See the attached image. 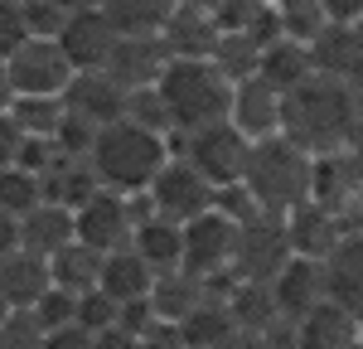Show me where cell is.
Returning a JSON list of instances; mask_svg holds the SVG:
<instances>
[{"instance_id":"1","label":"cell","mask_w":363,"mask_h":349,"mask_svg":"<svg viewBox=\"0 0 363 349\" xmlns=\"http://www.w3.org/2000/svg\"><path fill=\"white\" fill-rule=\"evenodd\" d=\"M359 131H363V116H359L354 83L330 78V73H310L301 87L286 92V107H281V136L296 141L301 150H310V155L349 150Z\"/></svg>"},{"instance_id":"2","label":"cell","mask_w":363,"mask_h":349,"mask_svg":"<svg viewBox=\"0 0 363 349\" xmlns=\"http://www.w3.org/2000/svg\"><path fill=\"white\" fill-rule=\"evenodd\" d=\"M174 155L169 150L165 131H150V126H136V121H112L97 131L92 141V170L102 179V189H116V194H145L150 179L165 170V160Z\"/></svg>"},{"instance_id":"3","label":"cell","mask_w":363,"mask_h":349,"mask_svg":"<svg viewBox=\"0 0 363 349\" xmlns=\"http://www.w3.org/2000/svg\"><path fill=\"white\" fill-rule=\"evenodd\" d=\"M160 102L169 112V136H189L199 126L228 121V102H233V83L208 63V58H169L160 73Z\"/></svg>"},{"instance_id":"4","label":"cell","mask_w":363,"mask_h":349,"mask_svg":"<svg viewBox=\"0 0 363 349\" xmlns=\"http://www.w3.org/2000/svg\"><path fill=\"white\" fill-rule=\"evenodd\" d=\"M310 165H315L310 150H301V145L286 141V136H272V141L252 145L242 184L252 189V199H257L262 214H281L286 218L296 204L310 199Z\"/></svg>"},{"instance_id":"5","label":"cell","mask_w":363,"mask_h":349,"mask_svg":"<svg viewBox=\"0 0 363 349\" xmlns=\"http://www.w3.org/2000/svg\"><path fill=\"white\" fill-rule=\"evenodd\" d=\"M169 150L184 155L213 189L223 184H238L247 174V160H252V141L233 126V121H213V126H199L189 136H169Z\"/></svg>"},{"instance_id":"6","label":"cell","mask_w":363,"mask_h":349,"mask_svg":"<svg viewBox=\"0 0 363 349\" xmlns=\"http://www.w3.org/2000/svg\"><path fill=\"white\" fill-rule=\"evenodd\" d=\"M296 257L286 218L281 214H257L247 223H238V248H233V282H277V272Z\"/></svg>"},{"instance_id":"7","label":"cell","mask_w":363,"mask_h":349,"mask_svg":"<svg viewBox=\"0 0 363 349\" xmlns=\"http://www.w3.org/2000/svg\"><path fill=\"white\" fill-rule=\"evenodd\" d=\"M5 73H10L15 97H63V87L73 83L78 68L68 63L58 39H34L29 34L25 44L5 58Z\"/></svg>"},{"instance_id":"8","label":"cell","mask_w":363,"mask_h":349,"mask_svg":"<svg viewBox=\"0 0 363 349\" xmlns=\"http://www.w3.org/2000/svg\"><path fill=\"white\" fill-rule=\"evenodd\" d=\"M233 248H238V223L218 209L184 223V272H194L203 282L233 277Z\"/></svg>"},{"instance_id":"9","label":"cell","mask_w":363,"mask_h":349,"mask_svg":"<svg viewBox=\"0 0 363 349\" xmlns=\"http://www.w3.org/2000/svg\"><path fill=\"white\" fill-rule=\"evenodd\" d=\"M145 194H150V204H155L160 218H169V223H189V218H199V214L213 209V194H218V189H213L184 155H169L165 170L150 179Z\"/></svg>"},{"instance_id":"10","label":"cell","mask_w":363,"mask_h":349,"mask_svg":"<svg viewBox=\"0 0 363 349\" xmlns=\"http://www.w3.org/2000/svg\"><path fill=\"white\" fill-rule=\"evenodd\" d=\"M73 228L78 243L97 248V253H116V248H131V233H136V214H131V194H116V189H97L83 209H73Z\"/></svg>"},{"instance_id":"11","label":"cell","mask_w":363,"mask_h":349,"mask_svg":"<svg viewBox=\"0 0 363 349\" xmlns=\"http://www.w3.org/2000/svg\"><path fill=\"white\" fill-rule=\"evenodd\" d=\"M281 107H286V97H281L277 87L262 78V73H252V78H242V83H233L228 121H233V126H238V131L257 145V141L281 136Z\"/></svg>"},{"instance_id":"12","label":"cell","mask_w":363,"mask_h":349,"mask_svg":"<svg viewBox=\"0 0 363 349\" xmlns=\"http://www.w3.org/2000/svg\"><path fill=\"white\" fill-rule=\"evenodd\" d=\"M63 107L73 116H83L92 126H112L126 116V87L116 83L107 68H78L73 83L63 87Z\"/></svg>"},{"instance_id":"13","label":"cell","mask_w":363,"mask_h":349,"mask_svg":"<svg viewBox=\"0 0 363 349\" xmlns=\"http://www.w3.org/2000/svg\"><path fill=\"white\" fill-rule=\"evenodd\" d=\"M272 301H277L281 320L301 325V320H306L315 306H325V301H330V287H325V262H315V257H291V262L277 272V282H272Z\"/></svg>"},{"instance_id":"14","label":"cell","mask_w":363,"mask_h":349,"mask_svg":"<svg viewBox=\"0 0 363 349\" xmlns=\"http://www.w3.org/2000/svg\"><path fill=\"white\" fill-rule=\"evenodd\" d=\"M286 238H291V253H296V257L325 262L339 243L349 238V223H344V214L306 199V204H296V209L286 214Z\"/></svg>"},{"instance_id":"15","label":"cell","mask_w":363,"mask_h":349,"mask_svg":"<svg viewBox=\"0 0 363 349\" xmlns=\"http://www.w3.org/2000/svg\"><path fill=\"white\" fill-rule=\"evenodd\" d=\"M102 68H107L126 92H136V87H155V83H160V73L169 68V49H165L160 34H131V39H116V44H112V54H107Z\"/></svg>"},{"instance_id":"16","label":"cell","mask_w":363,"mask_h":349,"mask_svg":"<svg viewBox=\"0 0 363 349\" xmlns=\"http://www.w3.org/2000/svg\"><path fill=\"white\" fill-rule=\"evenodd\" d=\"M116 39L121 34L112 29V20L102 10H78V15H68L63 29H58V44H63V54H68L73 68H102Z\"/></svg>"},{"instance_id":"17","label":"cell","mask_w":363,"mask_h":349,"mask_svg":"<svg viewBox=\"0 0 363 349\" xmlns=\"http://www.w3.org/2000/svg\"><path fill=\"white\" fill-rule=\"evenodd\" d=\"M54 287V267L49 257L29 253V248H15L10 257H0V301L10 311H34L39 296Z\"/></svg>"},{"instance_id":"18","label":"cell","mask_w":363,"mask_h":349,"mask_svg":"<svg viewBox=\"0 0 363 349\" xmlns=\"http://www.w3.org/2000/svg\"><path fill=\"white\" fill-rule=\"evenodd\" d=\"M325 287H330V301L363 325V233H349L325 257Z\"/></svg>"},{"instance_id":"19","label":"cell","mask_w":363,"mask_h":349,"mask_svg":"<svg viewBox=\"0 0 363 349\" xmlns=\"http://www.w3.org/2000/svg\"><path fill=\"white\" fill-rule=\"evenodd\" d=\"M218 34H223V25L213 20V10H194V5H174L160 29L169 58H208Z\"/></svg>"},{"instance_id":"20","label":"cell","mask_w":363,"mask_h":349,"mask_svg":"<svg viewBox=\"0 0 363 349\" xmlns=\"http://www.w3.org/2000/svg\"><path fill=\"white\" fill-rule=\"evenodd\" d=\"M296 349H363V325L344 306L325 301L296 325Z\"/></svg>"},{"instance_id":"21","label":"cell","mask_w":363,"mask_h":349,"mask_svg":"<svg viewBox=\"0 0 363 349\" xmlns=\"http://www.w3.org/2000/svg\"><path fill=\"white\" fill-rule=\"evenodd\" d=\"M39 189H44V199H49V204L83 209V204L102 189V179H97V170H92L87 155H63V150H58V160L39 174Z\"/></svg>"},{"instance_id":"22","label":"cell","mask_w":363,"mask_h":349,"mask_svg":"<svg viewBox=\"0 0 363 349\" xmlns=\"http://www.w3.org/2000/svg\"><path fill=\"white\" fill-rule=\"evenodd\" d=\"M310 63H315V73H330V78L354 83V73L363 68L359 29H354V25H335V20H330V25L310 39Z\"/></svg>"},{"instance_id":"23","label":"cell","mask_w":363,"mask_h":349,"mask_svg":"<svg viewBox=\"0 0 363 349\" xmlns=\"http://www.w3.org/2000/svg\"><path fill=\"white\" fill-rule=\"evenodd\" d=\"M73 238H78V228H73V209H63V204L44 199V204H34L25 218H20V248L39 253V257L63 253Z\"/></svg>"},{"instance_id":"24","label":"cell","mask_w":363,"mask_h":349,"mask_svg":"<svg viewBox=\"0 0 363 349\" xmlns=\"http://www.w3.org/2000/svg\"><path fill=\"white\" fill-rule=\"evenodd\" d=\"M97 287L112 296L116 306H126V301H145L150 287H155V272H150V262L140 257L136 248H116L102 257V277H97Z\"/></svg>"},{"instance_id":"25","label":"cell","mask_w":363,"mask_h":349,"mask_svg":"<svg viewBox=\"0 0 363 349\" xmlns=\"http://www.w3.org/2000/svg\"><path fill=\"white\" fill-rule=\"evenodd\" d=\"M203 296H208V282L194 277V272H184V267H174V272H160L155 277V287H150V311L160 320H189L203 306Z\"/></svg>"},{"instance_id":"26","label":"cell","mask_w":363,"mask_h":349,"mask_svg":"<svg viewBox=\"0 0 363 349\" xmlns=\"http://www.w3.org/2000/svg\"><path fill=\"white\" fill-rule=\"evenodd\" d=\"M257 73L267 78V83L277 87L281 97L291 92V87H301L315 73V63H310V44H301V39H272L267 49H262V63H257Z\"/></svg>"},{"instance_id":"27","label":"cell","mask_w":363,"mask_h":349,"mask_svg":"<svg viewBox=\"0 0 363 349\" xmlns=\"http://www.w3.org/2000/svg\"><path fill=\"white\" fill-rule=\"evenodd\" d=\"M131 248L150 262L155 277H160V272H174V267H184V223H169V218L155 214V218H145V223L131 233Z\"/></svg>"},{"instance_id":"28","label":"cell","mask_w":363,"mask_h":349,"mask_svg":"<svg viewBox=\"0 0 363 349\" xmlns=\"http://www.w3.org/2000/svg\"><path fill=\"white\" fill-rule=\"evenodd\" d=\"M179 335H184V349H223L228 340L238 335V320L228 311V296L208 291L194 316L179 320Z\"/></svg>"},{"instance_id":"29","label":"cell","mask_w":363,"mask_h":349,"mask_svg":"<svg viewBox=\"0 0 363 349\" xmlns=\"http://www.w3.org/2000/svg\"><path fill=\"white\" fill-rule=\"evenodd\" d=\"M228 311L238 320V330H247V335H262V330H272L281 320L267 282H233L228 287Z\"/></svg>"},{"instance_id":"30","label":"cell","mask_w":363,"mask_h":349,"mask_svg":"<svg viewBox=\"0 0 363 349\" xmlns=\"http://www.w3.org/2000/svg\"><path fill=\"white\" fill-rule=\"evenodd\" d=\"M102 257H107V253H97V248H87V243L73 238L63 253L49 257V267H54V287L73 291V296L92 291V287H97V277H102Z\"/></svg>"},{"instance_id":"31","label":"cell","mask_w":363,"mask_h":349,"mask_svg":"<svg viewBox=\"0 0 363 349\" xmlns=\"http://www.w3.org/2000/svg\"><path fill=\"white\" fill-rule=\"evenodd\" d=\"M174 10V0H102V15L112 20V29L121 39L131 34H160Z\"/></svg>"},{"instance_id":"32","label":"cell","mask_w":363,"mask_h":349,"mask_svg":"<svg viewBox=\"0 0 363 349\" xmlns=\"http://www.w3.org/2000/svg\"><path fill=\"white\" fill-rule=\"evenodd\" d=\"M208 63L223 73L228 83H242V78L257 73V63H262V39L247 34V29H223L218 44H213V54H208Z\"/></svg>"},{"instance_id":"33","label":"cell","mask_w":363,"mask_h":349,"mask_svg":"<svg viewBox=\"0 0 363 349\" xmlns=\"http://www.w3.org/2000/svg\"><path fill=\"white\" fill-rule=\"evenodd\" d=\"M5 112L25 136H54L68 107H63V97H10Z\"/></svg>"},{"instance_id":"34","label":"cell","mask_w":363,"mask_h":349,"mask_svg":"<svg viewBox=\"0 0 363 349\" xmlns=\"http://www.w3.org/2000/svg\"><path fill=\"white\" fill-rule=\"evenodd\" d=\"M272 10L281 15V34L286 39H301V44H310L320 29L330 25L320 0H272Z\"/></svg>"},{"instance_id":"35","label":"cell","mask_w":363,"mask_h":349,"mask_svg":"<svg viewBox=\"0 0 363 349\" xmlns=\"http://www.w3.org/2000/svg\"><path fill=\"white\" fill-rule=\"evenodd\" d=\"M34 204H44V189H39V174L20 170V165H10V170H0V209L10 214V218H25Z\"/></svg>"},{"instance_id":"36","label":"cell","mask_w":363,"mask_h":349,"mask_svg":"<svg viewBox=\"0 0 363 349\" xmlns=\"http://www.w3.org/2000/svg\"><path fill=\"white\" fill-rule=\"evenodd\" d=\"M44 325L34 311H10L0 320V349H44Z\"/></svg>"},{"instance_id":"37","label":"cell","mask_w":363,"mask_h":349,"mask_svg":"<svg viewBox=\"0 0 363 349\" xmlns=\"http://www.w3.org/2000/svg\"><path fill=\"white\" fill-rule=\"evenodd\" d=\"M126 121L169 136V112H165V102H160V87H136V92H126Z\"/></svg>"},{"instance_id":"38","label":"cell","mask_w":363,"mask_h":349,"mask_svg":"<svg viewBox=\"0 0 363 349\" xmlns=\"http://www.w3.org/2000/svg\"><path fill=\"white\" fill-rule=\"evenodd\" d=\"M116 311H121V306H116L112 296H107L102 287H92V291L78 296V316H73V325H83L87 335H97V330L116 325Z\"/></svg>"},{"instance_id":"39","label":"cell","mask_w":363,"mask_h":349,"mask_svg":"<svg viewBox=\"0 0 363 349\" xmlns=\"http://www.w3.org/2000/svg\"><path fill=\"white\" fill-rule=\"evenodd\" d=\"M34 316H39L44 330H63V325H73V316H78V296H73V291H63V287H49L44 296H39Z\"/></svg>"},{"instance_id":"40","label":"cell","mask_w":363,"mask_h":349,"mask_svg":"<svg viewBox=\"0 0 363 349\" xmlns=\"http://www.w3.org/2000/svg\"><path fill=\"white\" fill-rule=\"evenodd\" d=\"M97 131H102V126H92V121H83V116H73V112H63V121H58V131H54V145L63 150V155H92Z\"/></svg>"},{"instance_id":"41","label":"cell","mask_w":363,"mask_h":349,"mask_svg":"<svg viewBox=\"0 0 363 349\" xmlns=\"http://www.w3.org/2000/svg\"><path fill=\"white\" fill-rule=\"evenodd\" d=\"M20 10H25V25L34 39H58V29L68 20V10H58L54 0H20Z\"/></svg>"},{"instance_id":"42","label":"cell","mask_w":363,"mask_h":349,"mask_svg":"<svg viewBox=\"0 0 363 349\" xmlns=\"http://www.w3.org/2000/svg\"><path fill=\"white\" fill-rule=\"evenodd\" d=\"M213 209H218V214H228L233 223H247V218H257V214H262V209H257V199H252V189L242 184V179H238V184H223V189L213 194Z\"/></svg>"},{"instance_id":"43","label":"cell","mask_w":363,"mask_h":349,"mask_svg":"<svg viewBox=\"0 0 363 349\" xmlns=\"http://www.w3.org/2000/svg\"><path fill=\"white\" fill-rule=\"evenodd\" d=\"M25 39H29V25H25L20 0H0V58H10Z\"/></svg>"},{"instance_id":"44","label":"cell","mask_w":363,"mask_h":349,"mask_svg":"<svg viewBox=\"0 0 363 349\" xmlns=\"http://www.w3.org/2000/svg\"><path fill=\"white\" fill-rule=\"evenodd\" d=\"M54 160H58L54 136H25V141H20V155H15V165L29 170V174H44Z\"/></svg>"},{"instance_id":"45","label":"cell","mask_w":363,"mask_h":349,"mask_svg":"<svg viewBox=\"0 0 363 349\" xmlns=\"http://www.w3.org/2000/svg\"><path fill=\"white\" fill-rule=\"evenodd\" d=\"M140 349H184V335H179V325L174 320H150V330L140 335Z\"/></svg>"},{"instance_id":"46","label":"cell","mask_w":363,"mask_h":349,"mask_svg":"<svg viewBox=\"0 0 363 349\" xmlns=\"http://www.w3.org/2000/svg\"><path fill=\"white\" fill-rule=\"evenodd\" d=\"M150 320H155L150 296H145V301H126V306L116 311V325H121V330H131V335H145V330H150Z\"/></svg>"},{"instance_id":"47","label":"cell","mask_w":363,"mask_h":349,"mask_svg":"<svg viewBox=\"0 0 363 349\" xmlns=\"http://www.w3.org/2000/svg\"><path fill=\"white\" fill-rule=\"evenodd\" d=\"M20 141H25V131L10 121V112H0V170H10V165H15V155H20Z\"/></svg>"},{"instance_id":"48","label":"cell","mask_w":363,"mask_h":349,"mask_svg":"<svg viewBox=\"0 0 363 349\" xmlns=\"http://www.w3.org/2000/svg\"><path fill=\"white\" fill-rule=\"evenodd\" d=\"M44 349H92V335H87L83 325H63V330L44 335Z\"/></svg>"},{"instance_id":"49","label":"cell","mask_w":363,"mask_h":349,"mask_svg":"<svg viewBox=\"0 0 363 349\" xmlns=\"http://www.w3.org/2000/svg\"><path fill=\"white\" fill-rule=\"evenodd\" d=\"M92 349H140V335L121 330V325H107V330L92 335Z\"/></svg>"},{"instance_id":"50","label":"cell","mask_w":363,"mask_h":349,"mask_svg":"<svg viewBox=\"0 0 363 349\" xmlns=\"http://www.w3.org/2000/svg\"><path fill=\"white\" fill-rule=\"evenodd\" d=\"M325 5V20L335 25H359L363 20V0H320Z\"/></svg>"},{"instance_id":"51","label":"cell","mask_w":363,"mask_h":349,"mask_svg":"<svg viewBox=\"0 0 363 349\" xmlns=\"http://www.w3.org/2000/svg\"><path fill=\"white\" fill-rule=\"evenodd\" d=\"M20 248V218H10L5 209H0V257H10Z\"/></svg>"},{"instance_id":"52","label":"cell","mask_w":363,"mask_h":349,"mask_svg":"<svg viewBox=\"0 0 363 349\" xmlns=\"http://www.w3.org/2000/svg\"><path fill=\"white\" fill-rule=\"evenodd\" d=\"M223 349H267V340H262V335H247V330H238Z\"/></svg>"},{"instance_id":"53","label":"cell","mask_w":363,"mask_h":349,"mask_svg":"<svg viewBox=\"0 0 363 349\" xmlns=\"http://www.w3.org/2000/svg\"><path fill=\"white\" fill-rule=\"evenodd\" d=\"M58 10H68V15H78V10H102V0H54Z\"/></svg>"},{"instance_id":"54","label":"cell","mask_w":363,"mask_h":349,"mask_svg":"<svg viewBox=\"0 0 363 349\" xmlns=\"http://www.w3.org/2000/svg\"><path fill=\"white\" fill-rule=\"evenodd\" d=\"M349 160H354V174H359V184H363V131L354 136V145H349Z\"/></svg>"},{"instance_id":"55","label":"cell","mask_w":363,"mask_h":349,"mask_svg":"<svg viewBox=\"0 0 363 349\" xmlns=\"http://www.w3.org/2000/svg\"><path fill=\"white\" fill-rule=\"evenodd\" d=\"M10 97H15V87H10V73H5V58H0V112L10 107Z\"/></svg>"},{"instance_id":"56","label":"cell","mask_w":363,"mask_h":349,"mask_svg":"<svg viewBox=\"0 0 363 349\" xmlns=\"http://www.w3.org/2000/svg\"><path fill=\"white\" fill-rule=\"evenodd\" d=\"M354 97H359V116H363V68L354 73Z\"/></svg>"},{"instance_id":"57","label":"cell","mask_w":363,"mask_h":349,"mask_svg":"<svg viewBox=\"0 0 363 349\" xmlns=\"http://www.w3.org/2000/svg\"><path fill=\"white\" fill-rule=\"evenodd\" d=\"M174 5H194V10H213L218 0H174Z\"/></svg>"},{"instance_id":"58","label":"cell","mask_w":363,"mask_h":349,"mask_svg":"<svg viewBox=\"0 0 363 349\" xmlns=\"http://www.w3.org/2000/svg\"><path fill=\"white\" fill-rule=\"evenodd\" d=\"M354 29H359V39H363V20H359V25H354Z\"/></svg>"}]
</instances>
